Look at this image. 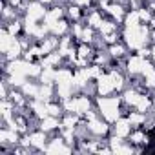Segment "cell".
I'll use <instances>...</instances> for the list:
<instances>
[{
  "label": "cell",
  "mask_w": 155,
  "mask_h": 155,
  "mask_svg": "<svg viewBox=\"0 0 155 155\" xmlns=\"http://www.w3.org/2000/svg\"><path fill=\"white\" fill-rule=\"evenodd\" d=\"M7 51H9L7 55L13 58V57H16V55H18V51H20V46H18L16 42H11V46H9V49H7Z\"/></svg>",
  "instance_id": "cell-11"
},
{
  "label": "cell",
  "mask_w": 155,
  "mask_h": 155,
  "mask_svg": "<svg viewBox=\"0 0 155 155\" xmlns=\"http://www.w3.org/2000/svg\"><path fill=\"white\" fill-rule=\"evenodd\" d=\"M9 46H11L9 35H7V33H2V49H9Z\"/></svg>",
  "instance_id": "cell-17"
},
{
  "label": "cell",
  "mask_w": 155,
  "mask_h": 155,
  "mask_svg": "<svg viewBox=\"0 0 155 155\" xmlns=\"http://www.w3.org/2000/svg\"><path fill=\"white\" fill-rule=\"evenodd\" d=\"M153 7H155V6H153Z\"/></svg>",
  "instance_id": "cell-47"
},
{
  "label": "cell",
  "mask_w": 155,
  "mask_h": 155,
  "mask_svg": "<svg viewBox=\"0 0 155 155\" xmlns=\"http://www.w3.org/2000/svg\"><path fill=\"white\" fill-rule=\"evenodd\" d=\"M55 33H62L64 29H66V24H64V22H53V24L49 26Z\"/></svg>",
  "instance_id": "cell-12"
},
{
  "label": "cell",
  "mask_w": 155,
  "mask_h": 155,
  "mask_svg": "<svg viewBox=\"0 0 155 155\" xmlns=\"http://www.w3.org/2000/svg\"><path fill=\"white\" fill-rule=\"evenodd\" d=\"M66 126H68V128H73V124H75V119H71V117H68V119H66V122H64Z\"/></svg>",
  "instance_id": "cell-33"
},
{
  "label": "cell",
  "mask_w": 155,
  "mask_h": 155,
  "mask_svg": "<svg viewBox=\"0 0 155 155\" xmlns=\"http://www.w3.org/2000/svg\"><path fill=\"white\" fill-rule=\"evenodd\" d=\"M33 108L37 109V113H38L40 117H46V113H48V112H46V109H44V108H42V106H40L38 102H35V104H33Z\"/></svg>",
  "instance_id": "cell-24"
},
{
  "label": "cell",
  "mask_w": 155,
  "mask_h": 155,
  "mask_svg": "<svg viewBox=\"0 0 155 155\" xmlns=\"http://www.w3.org/2000/svg\"><path fill=\"white\" fill-rule=\"evenodd\" d=\"M108 9H109V13H112V15H115V16H117V18H119V16H121V15H122V9H121V7H119V6H109V7H108Z\"/></svg>",
  "instance_id": "cell-20"
},
{
  "label": "cell",
  "mask_w": 155,
  "mask_h": 155,
  "mask_svg": "<svg viewBox=\"0 0 155 155\" xmlns=\"http://www.w3.org/2000/svg\"><path fill=\"white\" fill-rule=\"evenodd\" d=\"M24 90H26V93H31V95H37V90H35V88H33V86H26V88H24Z\"/></svg>",
  "instance_id": "cell-31"
},
{
  "label": "cell",
  "mask_w": 155,
  "mask_h": 155,
  "mask_svg": "<svg viewBox=\"0 0 155 155\" xmlns=\"http://www.w3.org/2000/svg\"><path fill=\"white\" fill-rule=\"evenodd\" d=\"M77 2H79V4H88L90 0H77Z\"/></svg>",
  "instance_id": "cell-43"
},
{
  "label": "cell",
  "mask_w": 155,
  "mask_h": 155,
  "mask_svg": "<svg viewBox=\"0 0 155 155\" xmlns=\"http://www.w3.org/2000/svg\"><path fill=\"white\" fill-rule=\"evenodd\" d=\"M99 73H100V71H99V68H93V70H91V77H97Z\"/></svg>",
  "instance_id": "cell-39"
},
{
  "label": "cell",
  "mask_w": 155,
  "mask_h": 155,
  "mask_svg": "<svg viewBox=\"0 0 155 155\" xmlns=\"http://www.w3.org/2000/svg\"><path fill=\"white\" fill-rule=\"evenodd\" d=\"M142 64H144V62H142V58H141V57L131 58V60H130V71H133V73H135V71L142 70Z\"/></svg>",
  "instance_id": "cell-5"
},
{
  "label": "cell",
  "mask_w": 155,
  "mask_h": 155,
  "mask_svg": "<svg viewBox=\"0 0 155 155\" xmlns=\"http://www.w3.org/2000/svg\"><path fill=\"white\" fill-rule=\"evenodd\" d=\"M91 130L95 131V133H104V131H106V126H102L100 122H91Z\"/></svg>",
  "instance_id": "cell-13"
},
{
  "label": "cell",
  "mask_w": 155,
  "mask_h": 155,
  "mask_svg": "<svg viewBox=\"0 0 155 155\" xmlns=\"http://www.w3.org/2000/svg\"><path fill=\"white\" fill-rule=\"evenodd\" d=\"M58 16H60V9H55L53 13H49V15H48V22H49V26L53 24V20H55V18H58Z\"/></svg>",
  "instance_id": "cell-21"
},
{
  "label": "cell",
  "mask_w": 155,
  "mask_h": 155,
  "mask_svg": "<svg viewBox=\"0 0 155 155\" xmlns=\"http://www.w3.org/2000/svg\"><path fill=\"white\" fill-rule=\"evenodd\" d=\"M31 142H33L35 146H42V144H44V135H40V133L31 135Z\"/></svg>",
  "instance_id": "cell-16"
},
{
  "label": "cell",
  "mask_w": 155,
  "mask_h": 155,
  "mask_svg": "<svg viewBox=\"0 0 155 155\" xmlns=\"http://www.w3.org/2000/svg\"><path fill=\"white\" fill-rule=\"evenodd\" d=\"M146 75H148V84L150 86H155V71H150Z\"/></svg>",
  "instance_id": "cell-28"
},
{
  "label": "cell",
  "mask_w": 155,
  "mask_h": 155,
  "mask_svg": "<svg viewBox=\"0 0 155 155\" xmlns=\"http://www.w3.org/2000/svg\"><path fill=\"white\" fill-rule=\"evenodd\" d=\"M112 53H113V55H121V53H122V48H121V46H117V48H113V49H112Z\"/></svg>",
  "instance_id": "cell-36"
},
{
  "label": "cell",
  "mask_w": 155,
  "mask_h": 155,
  "mask_svg": "<svg viewBox=\"0 0 155 155\" xmlns=\"http://www.w3.org/2000/svg\"><path fill=\"white\" fill-rule=\"evenodd\" d=\"M130 131V128H128V122L126 121H121V122H117V135H126Z\"/></svg>",
  "instance_id": "cell-6"
},
{
  "label": "cell",
  "mask_w": 155,
  "mask_h": 155,
  "mask_svg": "<svg viewBox=\"0 0 155 155\" xmlns=\"http://www.w3.org/2000/svg\"><path fill=\"white\" fill-rule=\"evenodd\" d=\"M49 95H51V88H49V86H42V90H40L38 97H40V99H48Z\"/></svg>",
  "instance_id": "cell-14"
},
{
  "label": "cell",
  "mask_w": 155,
  "mask_h": 155,
  "mask_svg": "<svg viewBox=\"0 0 155 155\" xmlns=\"http://www.w3.org/2000/svg\"><path fill=\"white\" fill-rule=\"evenodd\" d=\"M151 53H153V57H155V49H153V51H151Z\"/></svg>",
  "instance_id": "cell-45"
},
{
  "label": "cell",
  "mask_w": 155,
  "mask_h": 155,
  "mask_svg": "<svg viewBox=\"0 0 155 155\" xmlns=\"http://www.w3.org/2000/svg\"><path fill=\"white\" fill-rule=\"evenodd\" d=\"M100 28H102V33H106V35H109V33L113 31V24H108V22L100 24Z\"/></svg>",
  "instance_id": "cell-22"
},
{
  "label": "cell",
  "mask_w": 155,
  "mask_h": 155,
  "mask_svg": "<svg viewBox=\"0 0 155 155\" xmlns=\"http://www.w3.org/2000/svg\"><path fill=\"white\" fill-rule=\"evenodd\" d=\"M112 80H113V86H117V88H121V86H122V79H121V75L112 73Z\"/></svg>",
  "instance_id": "cell-23"
},
{
  "label": "cell",
  "mask_w": 155,
  "mask_h": 155,
  "mask_svg": "<svg viewBox=\"0 0 155 155\" xmlns=\"http://www.w3.org/2000/svg\"><path fill=\"white\" fill-rule=\"evenodd\" d=\"M48 112H49L51 115H57V113H58V108H57V106H48Z\"/></svg>",
  "instance_id": "cell-32"
},
{
  "label": "cell",
  "mask_w": 155,
  "mask_h": 155,
  "mask_svg": "<svg viewBox=\"0 0 155 155\" xmlns=\"http://www.w3.org/2000/svg\"><path fill=\"white\" fill-rule=\"evenodd\" d=\"M133 141L141 142V141H142V135H141V133H135V135H133Z\"/></svg>",
  "instance_id": "cell-38"
},
{
  "label": "cell",
  "mask_w": 155,
  "mask_h": 155,
  "mask_svg": "<svg viewBox=\"0 0 155 155\" xmlns=\"http://www.w3.org/2000/svg\"><path fill=\"white\" fill-rule=\"evenodd\" d=\"M18 31V24H13L11 28H9V33H16Z\"/></svg>",
  "instance_id": "cell-37"
},
{
  "label": "cell",
  "mask_w": 155,
  "mask_h": 155,
  "mask_svg": "<svg viewBox=\"0 0 155 155\" xmlns=\"http://www.w3.org/2000/svg\"><path fill=\"white\" fill-rule=\"evenodd\" d=\"M55 44H57L55 40H48L46 44H44V48H42V51H44V53H48V51H49V49H51V48L55 46Z\"/></svg>",
  "instance_id": "cell-26"
},
{
  "label": "cell",
  "mask_w": 155,
  "mask_h": 155,
  "mask_svg": "<svg viewBox=\"0 0 155 155\" xmlns=\"http://www.w3.org/2000/svg\"><path fill=\"white\" fill-rule=\"evenodd\" d=\"M11 82H13V84H22V75H16V73H15L13 79H11Z\"/></svg>",
  "instance_id": "cell-30"
},
{
  "label": "cell",
  "mask_w": 155,
  "mask_h": 155,
  "mask_svg": "<svg viewBox=\"0 0 155 155\" xmlns=\"http://www.w3.org/2000/svg\"><path fill=\"white\" fill-rule=\"evenodd\" d=\"M40 16H44V9H42L38 4H33V6L29 7V20H33V18H40Z\"/></svg>",
  "instance_id": "cell-4"
},
{
  "label": "cell",
  "mask_w": 155,
  "mask_h": 155,
  "mask_svg": "<svg viewBox=\"0 0 155 155\" xmlns=\"http://www.w3.org/2000/svg\"><path fill=\"white\" fill-rule=\"evenodd\" d=\"M55 77H57V73H53V71H46V73L42 75L44 82H49V80H51V79H55Z\"/></svg>",
  "instance_id": "cell-27"
},
{
  "label": "cell",
  "mask_w": 155,
  "mask_h": 155,
  "mask_svg": "<svg viewBox=\"0 0 155 155\" xmlns=\"http://www.w3.org/2000/svg\"><path fill=\"white\" fill-rule=\"evenodd\" d=\"M68 109H73V112H80V113H88V99H79V100H73V102H68L66 104Z\"/></svg>",
  "instance_id": "cell-2"
},
{
  "label": "cell",
  "mask_w": 155,
  "mask_h": 155,
  "mask_svg": "<svg viewBox=\"0 0 155 155\" xmlns=\"http://www.w3.org/2000/svg\"><path fill=\"white\" fill-rule=\"evenodd\" d=\"M55 126H57V121H55V119H44V124H42L44 130H51V128H55Z\"/></svg>",
  "instance_id": "cell-15"
},
{
  "label": "cell",
  "mask_w": 155,
  "mask_h": 155,
  "mask_svg": "<svg viewBox=\"0 0 155 155\" xmlns=\"http://www.w3.org/2000/svg\"><path fill=\"white\" fill-rule=\"evenodd\" d=\"M106 40H108V42H113V40H115V37H113V35H112V33H109V35H108V37H106Z\"/></svg>",
  "instance_id": "cell-41"
},
{
  "label": "cell",
  "mask_w": 155,
  "mask_h": 155,
  "mask_svg": "<svg viewBox=\"0 0 155 155\" xmlns=\"http://www.w3.org/2000/svg\"><path fill=\"white\" fill-rule=\"evenodd\" d=\"M137 20H139V13H131L128 16V28H137Z\"/></svg>",
  "instance_id": "cell-9"
},
{
  "label": "cell",
  "mask_w": 155,
  "mask_h": 155,
  "mask_svg": "<svg viewBox=\"0 0 155 155\" xmlns=\"http://www.w3.org/2000/svg\"><path fill=\"white\" fill-rule=\"evenodd\" d=\"M148 104H150V102H148V99H146V97H141V99H139V102H137L139 112H144V109L148 108Z\"/></svg>",
  "instance_id": "cell-18"
},
{
  "label": "cell",
  "mask_w": 155,
  "mask_h": 155,
  "mask_svg": "<svg viewBox=\"0 0 155 155\" xmlns=\"http://www.w3.org/2000/svg\"><path fill=\"white\" fill-rule=\"evenodd\" d=\"M58 82H70L71 80V75L68 73V71H60V73H57V77H55Z\"/></svg>",
  "instance_id": "cell-10"
},
{
  "label": "cell",
  "mask_w": 155,
  "mask_h": 155,
  "mask_svg": "<svg viewBox=\"0 0 155 155\" xmlns=\"http://www.w3.org/2000/svg\"><path fill=\"white\" fill-rule=\"evenodd\" d=\"M90 22L93 26H100V18H99V15L95 13V15H91V18H90Z\"/></svg>",
  "instance_id": "cell-29"
},
{
  "label": "cell",
  "mask_w": 155,
  "mask_h": 155,
  "mask_svg": "<svg viewBox=\"0 0 155 155\" xmlns=\"http://www.w3.org/2000/svg\"><path fill=\"white\" fill-rule=\"evenodd\" d=\"M82 37H84V40H90V38H91V31H90V29H86Z\"/></svg>",
  "instance_id": "cell-35"
},
{
  "label": "cell",
  "mask_w": 155,
  "mask_h": 155,
  "mask_svg": "<svg viewBox=\"0 0 155 155\" xmlns=\"http://www.w3.org/2000/svg\"><path fill=\"white\" fill-rule=\"evenodd\" d=\"M88 77H91V70H90V71H88V70H82V71L75 77V82H77V84H84V80H86Z\"/></svg>",
  "instance_id": "cell-7"
},
{
  "label": "cell",
  "mask_w": 155,
  "mask_h": 155,
  "mask_svg": "<svg viewBox=\"0 0 155 155\" xmlns=\"http://www.w3.org/2000/svg\"><path fill=\"white\" fill-rule=\"evenodd\" d=\"M117 106H119V100L117 99H100V108L106 115L108 121H115L117 119Z\"/></svg>",
  "instance_id": "cell-1"
},
{
  "label": "cell",
  "mask_w": 155,
  "mask_h": 155,
  "mask_svg": "<svg viewBox=\"0 0 155 155\" xmlns=\"http://www.w3.org/2000/svg\"><path fill=\"white\" fill-rule=\"evenodd\" d=\"M99 88H100L102 93H109V91H112V88H115L112 77H100L99 79Z\"/></svg>",
  "instance_id": "cell-3"
},
{
  "label": "cell",
  "mask_w": 155,
  "mask_h": 155,
  "mask_svg": "<svg viewBox=\"0 0 155 155\" xmlns=\"http://www.w3.org/2000/svg\"><path fill=\"white\" fill-rule=\"evenodd\" d=\"M126 100H128L130 104H137V102H139V97H137L135 93L130 91V93H126Z\"/></svg>",
  "instance_id": "cell-19"
},
{
  "label": "cell",
  "mask_w": 155,
  "mask_h": 155,
  "mask_svg": "<svg viewBox=\"0 0 155 155\" xmlns=\"http://www.w3.org/2000/svg\"><path fill=\"white\" fill-rule=\"evenodd\" d=\"M79 53H80L82 57H86V55H88V49H86V48H80V51H79Z\"/></svg>",
  "instance_id": "cell-40"
},
{
  "label": "cell",
  "mask_w": 155,
  "mask_h": 155,
  "mask_svg": "<svg viewBox=\"0 0 155 155\" xmlns=\"http://www.w3.org/2000/svg\"><path fill=\"white\" fill-rule=\"evenodd\" d=\"M11 2H13V4H18V0H11Z\"/></svg>",
  "instance_id": "cell-44"
},
{
  "label": "cell",
  "mask_w": 155,
  "mask_h": 155,
  "mask_svg": "<svg viewBox=\"0 0 155 155\" xmlns=\"http://www.w3.org/2000/svg\"><path fill=\"white\" fill-rule=\"evenodd\" d=\"M130 121H131V122H141V121H142V117H141V115H131V117H130Z\"/></svg>",
  "instance_id": "cell-34"
},
{
  "label": "cell",
  "mask_w": 155,
  "mask_h": 155,
  "mask_svg": "<svg viewBox=\"0 0 155 155\" xmlns=\"http://www.w3.org/2000/svg\"><path fill=\"white\" fill-rule=\"evenodd\" d=\"M49 153H55V151H62V153H68V150H66V148H62L60 146V141H55L51 146H49V150H48Z\"/></svg>",
  "instance_id": "cell-8"
},
{
  "label": "cell",
  "mask_w": 155,
  "mask_h": 155,
  "mask_svg": "<svg viewBox=\"0 0 155 155\" xmlns=\"http://www.w3.org/2000/svg\"><path fill=\"white\" fill-rule=\"evenodd\" d=\"M55 62H58V55H51V57H48L46 60H44V64H46V66H51Z\"/></svg>",
  "instance_id": "cell-25"
},
{
  "label": "cell",
  "mask_w": 155,
  "mask_h": 155,
  "mask_svg": "<svg viewBox=\"0 0 155 155\" xmlns=\"http://www.w3.org/2000/svg\"><path fill=\"white\" fill-rule=\"evenodd\" d=\"M139 16H141V18H148V13H146V11H141Z\"/></svg>",
  "instance_id": "cell-42"
},
{
  "label": "cell",
  "mask_w": 155,
  "mask_h": 155,
  "mask_svg": "<svg viewBox=\"0 0 155 155\" xmlns=\"http://www.w3.org/2000/svg\"><path fill=\"white\" fill-rule=\"evenodd\" d=\"M44 2H49V0H44Z\"/></svg>",
  "instance_id": "cell-46"
}]
</instances>
